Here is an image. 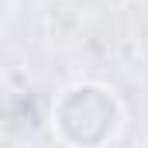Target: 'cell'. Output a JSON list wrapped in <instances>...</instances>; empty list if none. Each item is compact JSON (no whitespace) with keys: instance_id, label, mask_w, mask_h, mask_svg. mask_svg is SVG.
Here are the masks:
<instances>
[{"instance_id":"cell-1","label":"cell","mask_w":148,"mask_h":148,"mask_svg":"<svg viewBox=\"0 0 148 148\" xmlns=\"http://www.w3.org/2000/svg\"><path fill=\"white\" fill-rule=\"evenodd\" d=\"M117 121H121L117 100L93 83L66 90L55 103V131L73 148H103L117 131Z\"/></svg>"}]
</instances>
